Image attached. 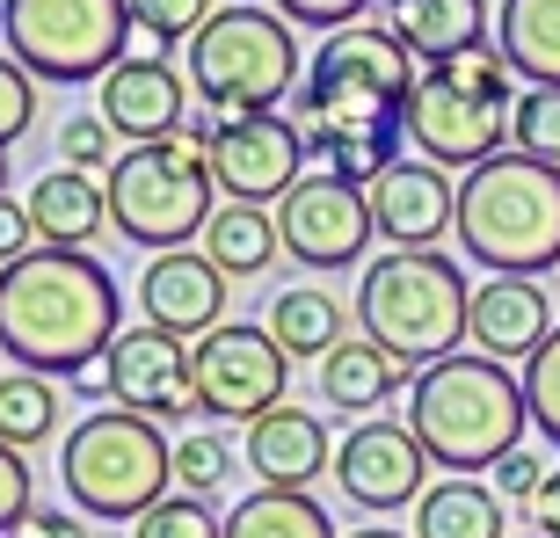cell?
Here are the masks:
<instances>
[{
	"label": "cell",
	"mask_w": 560,
	"mask_h": 538,
	"mask_svg": "<svg viewBox=\"0 0 560 538\" xmlns=\"http://www.w3.org/2000/svg\"><path fill=\"white\" fill-rule=\"evenodd\" d=\"M117 335H125V299L88 248H37L15 269H0V350L15 356V372L81 378L109 356Z\"/></svg>",
	"instance_id": "6da1fadb"
},
{
	"label": "cell",
	"mask_w": 560,
	"mask_h": 538,
	"mask_svg": "<svg viewBox=\"0 0 560 538\" xmlns=\"http://www.w3.org/2000/svg\"><path fill=\"white\" fill-rule=\"evenodd\" d=\"M422 66L408 59V44L386 22H350L335 30L306 66V87L291 103V125L306 139V153H342L364 139H400V109Z\"/></svg>",
	"instance_id": "7a4b0ae2"
},
{
	"label": "cell",
	"mask_w": 560,
	"mask_h": 538,
	"mask_svg": "<svg viewBox=\"0 0 560 538\" xmlns=\"http://www.w3.org/2000/svg\"><path fill=\"white\" fill-rule=\"evenodd\" d=\"M408 430L430 452V466H444V473H495L532 430L524 378L480 350L422 364L416 386H408Z\"/></svg>",
	"instance_id": "3957f363"
},
{
	"label": "cell",
	"mask_w": 560,
	"mask_h": 538,
	"mask_svg": "<svg viewBox=\"0 0 560 538\" xmlns=\"http://www.w3.org/2000/svg\"><path fill=\"white\" fill-rule=\"evenodd\" d=\"M458 248L495 277H546L560 262V167L532 153H495L458 183Z\"/></svg>",
	"instance_id": "277c9868"
},
{
	"label": "cell",
	"mask_w": 560,
	"mask_h": 538,
	"mask_svg": "<svg viewBox=\"0 0 560 538\" xmlns=\"http://www.w3.org/2000/svg\"><path fill=\"white\" fill-rule=\"evenodd\" d=\"M109 189V226L125 233L131 248H189L205 241L211 211H219V183H211V125L189 117L175 139L161 145H125L117 167L103 175Z\"/></svg>",
	"instance_id": "5b68a950"
},
{
	"label": "cell",
	"mask_w": 560,
	"mask_h": 538,
	"mask_svg": "<svg viewBox=\"0 0 560 538\" xmlns=\"http://www.w3.org/2000/svg\"><path fill=\"white\" fill-rule=\"evenodd\" d=\"M466 313H474V284L452 255L436 248H386L378 262H364L357 284V320L386 356H400L408 372L444 364L466 342Z\"/></svg>",
	"instance_id": "8992f818"
},
{
	"label": "cell",
	"mask_w": 560,
	"mask_h": 538,
	"mask_svg": "<svg viewBox=\"0 0 560 538\" xmlns=\"http://www.w3.org/2000/svg\"><path fill=\"white\" fill-rule=\"evenodd\" d=\"M510 117H517V73L502 51H466V59L422 66L400 109V139L436 167H480L510 153Z\"/></svg>",
	"instance_id": "52a82bcc"
},
{
	"label": "cell",
	"mask_w": 560,
	"mask_h": 538,
	"mask_svg": "<svg viewBox=\"0 0 560 538\" xmlns=\"http://www.w3.org/2000/svg\"><path fill=\"white\" fill-rule=\"evenodd\" d=\"M189 87L205 95V125L226 131L241 117H262L299 87V30L277 8L233 0L189 37Z\"/></svg>",
	"instance_id": "ba28073f"
},
{
	"label": "cell",
	"mask_w": 560,
	"mask_h": 538,
	"mask_svg": "<svg viewBox=\"0 0 560 538\" xmlns=\"http://www.w3.org/2000/svg\"><path fill=\"white\" fill-rule=\"evenodd\" d=\"M59 480L81 517L139 524L153 502L175 495V444L161 436V422L131 408H95L59 444Z\"/></svg>",
	"instance_id": "9c48e42d"
},
{
	"label": "cell",
	"mask_w": 560,
	"mask_h": 538,
	"mask_svg": "<svg viewBox=\"0 0 560 538\" xmlns=\"http://www.w3.org/2000/svg\"><path fill=\"white\" fill-rule=\"evenodd\" d=\"M8 59H22L37 81H103L131 44L125 0H0Z\"/></svg>",
	"instance_id": "30bf717a"
},
{
	"label": "cell",
	"mask_w": 560,
	"mask_h": 538,
	"mask_svg": "<svg viewBox=\"0 0 560 538\" xmlns=\"http://www.w3.org/2000/svg\"><path fill=\"white\" fill-rule=\"evenodd\" d=\"M189 372H197V414H211V422H241V430H248L255 414L284 408L291 356L277 350L270 328L226 320V328H211L205 342H189Z\"/></svg>",
	"instance_id": "8fae6325"
},
{
	"label": "cell",
	"mask_w": 560,
	"mask_h": 538,
	"mask_svg": "<svg viewBox=\"0 0 560 538\" xmlns=\"http://www.w3.org/2000/svg\"><path fill=\"white\" fill-rule=\"evenodd\" d=\"M277 233H284V255L306 269H350L364 262V241H378L372 226V197L328 167L299 175L284 204H277Z\"/></svg>",
	"instance_id": "7c38bea8"
},
{
	"label": "cell",
	"mask_w": 560,
	"mask_h": 538,
	"mask_svg": "<svg viewBox=\"0 0 560 538\" xmlns=\"http://www.w3.org/2000/svg\"><path fill=\"white\" fill-rule=\"evenodd\" d=\"M299 175H306V139L277 109L211 131V183L226 204H284Z\"/></svg>",
	"instance_id": "4fadbf2b"
},
{
	"label": "cell",
	"mask_w": 560,
	"mask_h": 538,
	"mask_svg": "<svg viewBox=\"0 0 560 538\" xmlns=\"http://www.w3.org/2000/svg\"><path fill=\"white\" fill-rule=\"evenodd\" d=\"M117 408L145 422H189L197 414V372H189V342L167 328H125L103 356Z\"/></svg>",
	"instance_id": "5bb4252c"
},
{
	"label": "cell",
	"mask_w": 560,
	"mask_h": 538,
	"mask_svg": "<svg viewBox=\"0 0 560 538\" xmlns=\"http://www.w3.org/2000/svg\"><path fill=\"white\" fill-rule=\"evenodd\" d=\"M422 473H430V452L416 444L408 422H350V436L335 444V480L357 510H408L422 502Z\"/></svg>",
	"instance_id": "9a60e30c"
},
{
	"label": "cell",
	"mask_w": 560,
	"mask_h": 538,
	"mask_svg": "<svg viewBox=\"0 0 560 538\" xmlns=\"http://www.w3.org/2000/svg\"><path fill=\"white\" fill-rule=\"evenodd\" d=\"M183 109H189V73L167 59V51H139V59L125 51V59L103 73V117H109V131L131 139V145L175 139V131L189 125Z\"/></svg>",
	"instance_id": "2e32d148"
},
{
	"label": "cell",
	"mask_w": 560,
	"mask_h": 538,
	"mask_svg": "<svg viewBox=\"0 0 560 538\" xmlns=\"http://www.w3.org/2000/svg\"><path fill=\"white\" fill-rule=\"evenodd\" d=\"M372 226L378 241H394V248H436L444 233L458 226V183L452 167L422 161V153H400L372 189Z\"/></svg>",
	"instance_id": "e0dca14e"
},
{
	"label": "cell",
	"mask_w": 560,
	"mask_h": 538,
	"mask_svg": "<svg viewBox=\"0 0 560 538\" xmlns=\"http://www.w3.org/2000/svg\"><path fill=\"white\" fill-rule=\"evenodd\" d=\"M139 313L145 328L205 342L211 328H226V277L205 262V248H167L139 269Z\"/></svg>",
	"instance_id": "ac0fdd59"
},
{
	"label": "cell",
	"mask_w": 560,
	"mask_h": 538,
	"mask_svg": "<svg viewBox=\"0 0 560 538\" xmlns=\"http://www.w3.org/2000/svg\"><path fill=\"white\" fill-rule=\"evenodd\" d=\"M553 328L560 320H553V299H546L539 277H488L474 291V313H466L474 350L495 356V364H532Z\"/></svg>",
	"instance_id": "d6986e66"
},
{
	"label": "cell",
	"mask_w": 560,
	"mask_h": 538,
	"mask_svg": "<svg viewBox=\"0 0 560 538\" xmlns=\"http://www.w3.org/2000/svg\"><path fill=\"white\" fill-rule=\"evenodd\" d=\"M328 466H335V444H328V422L313 408L284 400V408L248 422V473L262 480V488H299V495H313V480L328 473Z\"/></svg>",
	"instance_id": "ffe728a7"
},
{
	"label": "cell",
	"mask_w": 560,
	"mask_h": 538,
	"mask_svg": "<svg viewBox=\"0 0 560 538\" xmlns=\"http://www.w3.org/2000/svg\"><path fill=\"white\" fill-rule=\"evenodd\" d=\"M488 0H386V30L408 44L416 66H444L466 59L488 44Z\"/></svg>",
	"instance_id": "44dd1931"
},
{
	"label": "cell",
	"mask_w": 560,
	"mask_h": 538,
	"mask_svg": "<svg viewBox=\"0 0 560 538\" xmlns=\"http://www.w3.org/2000/svg\"><path fill=\"white\" fill-rule=\"evenodd\" d=\"M400 386H416V372H408L400 356H386L372 335H350V342H335V350L320 356V400H328L335 414L372 422V414L386 408Z\"/></svg>",
	"instance_id": "7402d4cb"
},
{
	"label": "cell",
	"mask_w": 560,
	"mask_h": 538,
	"mask_svg": "<svg viewBox=\"0 0 560 538\" xmlns=\"http://www.w3.org/2000/svg\"><path fill=\"white\" fill-rule=\"evenodd\" d=\"M30 226H37V248H88L95 233L109 226V189L81 167H51L30 183Z\"/></svg>",
	"instance_id": "603a6c76"
},
{
	"label": "cell",
	"mask_w": 560,
	"mask_h": 538,
	"mask_svg": "<svg viewBox=\"0 0 560 538\" xmlns=\"http://www.w3.org/2000/svg\"><path fill=\"white\" fill-rule=\"evenodd\" d=\"M197 248H205V262L219 269L226 284H233V277L248 284V277H262V269L284 255V233H277V211L270 204H219Z\"/></svg>",
	"instance_id": "cb8c5ba5"
},
{
	"label": "cell",
	"mask_w": 560,
	"mask_h": 538,
	"mask_svg": "<svg viewBox=\"0 0 560 538\" xmlns=\"http://www.w3.org/2000/svg\"><path fill=\"white\" fill-rule=\"evenodd\" d=\"M495 51L532 87H560V0H502L495 8Z\"/></svg>",
	"instance_id": "d4e9b609"
},
{
	"label": "cell",
	"mask_w": 560,
	"mask_h": 538,
	"mask_svg": "<svg viewBox=\"0 0 560 538\" xmlns=\"http://www.w3.org/2000/svg\"><path fill=\"white\" fill-rule=\"evenodd\" d=\"M416 538H510L502 495L480 488L474 473L436 480V488H422V502H416Z\"/></svg>",
	"instance_id": "484cf974"
},
{
	"label": "cell",
	"mask_w": 560,
	"mask_h": 538,
	"mask_svg": "<svg viewBox=\"0 0 560 538\" xmlns=\"http://www.w3.org/2000/svg\"><path fill=\"white\" fill-rule=\"evenodd\" d=\"M342 299H328L320 284H291L270 299V335H277V350L291 356V364H320V356L335 350V342H350L342 335Z\"/></svg>",
	"instance_id": "4316f807"
},
{
	"label": "cell",
	"mask_w": 560,
	"mask_h": 538,
	"mask_svg": "<svg viewBox=\"0 0 560 538\" xmlns=\"http://www.w3.org/2000/svg\"><path fill=\"white\" fill-rule=\"evenodd\" d=\"M226 538H335V517L299 488H255L226 510Z\"/></svg>",
	"instance_id": "83f0119b"
},
{
	"label": "cell",
	"mask_w": 560,
	"mask_h": 538,
	"mask_svg": "<svg viewBox=\"0 0 560 538\" xmlns=\"http://www.w3.org/2000/svg\"><path fill=\"white\" fill-rule=\"evenodd\" d=\"M51 430H59V386L44 372H8L0 378V444L37 452Z\"/></svg>",
	"instance_id": "f1b7e54d"
},
{
	"label": "cell",
	"mask_w": 560,
	"mask_h": 538,
	"mask_svg": "<svg viewBox=\"0 0 560 538\" xmlns=\"http://www.w3.org/2000/svg\"><path fill=\"white\" fill-rule=\"evenodd\" d=\"M125 8H131V30L153 37L161 51H175V44L189 51V37L219 15V0H125Z\"/></svg>",
	"instance_id": "f546056e"
},
{
	"label": "cell",
	"mask_w": 560,
	"mask_h": 538,
	"mask_svg": "<svg viewBox=\"0 0 560 538\" xmlns=\"http://www.w3.org/2000/svg\"><path fill=\"white\" fill-rule=\"evenodd\" d=\"M233 480V444L219 430H189L175 444V488L183 495H211V488H226Z\"/></svg>",
	"instance_id": "4dcf8cb0"
},
{
	"label": "cell",
	"mask_w": 560,
	"mask_h": 538,
	"mask_svg": "<svg viewBox=\"0 0 560 538\" xmlns=\"http://www.w3.org/2000/svg\"><path fill=\"white\" fill-rule=\"evenodd\" d=\"M117 153H125V145H117V131H109L103 109H73V117L59 125V167H81V175L103 167V175H109Z\"/></svg>",
	"instance_id": "1f68e13d"
},
{
	"label": "cell",
	"mask_w": 560,
	"mask_h": 538,
	"mask_svg": "<svg viewBox=\"0 0 560 538\" xmlns=\"http://www.w3.org/2000/svg\"><path fill=\"white\" fill-rule=\"evenodd\" d=\"M510 139H517V153L560 167V87H524L517 117H510Z\"/></svg>",
	"instance_id": "d6a6232c"
},
{
	"label": "cell",
	"mask_w": 560,
	"mask_h": 538,
	"mask_svg": "<svg viewBox=\"0 0 560 538\" xmlns=\"http://www.w3.org/2000/svg\"><path fill=\"white\" fill-rule=\"evenodd\" d=\"M131 538H226V517H211V502L205 495H175L153 502L139 524H131Z\"/></svg>",
	"instance_id": "836d02e7"
},
{
	"label": "cell",
	"mask_w": 560,
	"mask_h": 538,
	"mask_svg": "<svg viewBox=\"0 0 560 538\" xmlns=\"http://www.w3.org/2000/svg\"><path fill=\"white\" fill-rule=\"evenodd\" d=\"M524 408H532V430L546 436V444H560V328L539 342V356L524 364Z\"/></svg>",
	"instance_id": "e575fe53"
},
{
	"label": "cell",
	"mask_w": 560,
	"mask_h": 538,
	"mask_svg": "<svg viewBox=\"0 0 560 538\" xmlns=\"http://www.w3.org/2000/svg\"><path fill=\"white\" fill-rule=\"evenodd\" d=\"M30 125H37V73L0 51V153H8Z\"/></svg>",
	"instance_id": "d590c367"
},
{
	"label": "cell",
	"mask_w": 560,
	"mask_h": 538,
	"mask_svg": "<svg viewBox=\"0 0 560 538\" xmlns=\"http://www.w3.org/2000/svg\"><path fill=\"white\" fill-rule=\"evenodd\" d=\"M277 15L291 22V30H350V22H364V8H372V0H270Z\"/></svg>",
	"instance_id": "8d00e7d4"
},
{
	"label": "cell",
	"mask_w": 560,
	"mask_h": 538,
	"mask_svg": "<svg viewBox=\"0 0 560 538\" xmlns=\"http://www.w3.org/2000/svg\"><path fill=\"white\" fill-rule=\"evenodd\" d=\"M37 502H30V452H15V444H0V538L15 531L22 517H30Z\"/></svg>",
	"instance_id": "74e56055"
},
{
	"label": "cell",
	"mask_w": 560,
	"mask_h": 538,
	"mask_svg": "<svg viewBox=\"0 0 560 538\" xmlns=\"http://www.w3.org/2000/svg\"><path fill=\"white\" fill-rule=\"evenodd\" d=\"M539 488H546L539 452H532V444H517V452H510V458L495 466V495H502V502H532Z\"/></svg>",
	"instance_id": "f35d334b"
},
{
	"label": "cell",
	"mask_w": 560,
	"mask_h": 538,
	"mask_svg": "<svg viewBox=\"0 0 560 538\" xmlns=\"http://www.w3.org/2000/svg\"><path fill=\"white\" fill-rule=\"evenodd\" d=\"M22 255H37V226H30V204L0 197V269H15Z\"/></svg>",
	"instance_id": "ab89813d"
},
{
	"label": "cell",
	"mask_w": 560,
	"mask_h": 538,
	"mask_svg": "<svg viewBox=\"0 0 560 538\" xmlns=\"http://www.w3.org/2000/svg\"><path fill=\"white\" fill-rule=\"evenodd\" d=\"M8 538H88V524H81V510H44V502H37Z\"/></svg>",
	"instance_id": "60d3db41"
},
{
	"label": "cell",
	"mask_w": 560,
	"mask_h": 538,
	"mask_svg": "<svg viewBox=\"0 0 560 538\" xmlns=\"http://www.w3.org/2000/svg\"><path fill=\"white\" fill-rule=\"evenodd\" d=\"M532 531H539V538H560V473H546V488L532 495Z\"/></svg>",
	"instance_id": "b9f144b4"
},
{
	"label": "cell",
	"mask_w": 560,
	"mask_h": 538,
	"mask_svg": "<svg viewBox=\"0 0 560 538\" xmlns=\"http://www.w3.org/2000/svg\"><path fill=\"white\" fill-rule=\"evenodd\" d=\"M350 538H416V531H386V524H364V531H350Z\"/></svg>",
	"instance_id": "7bdbcfd3"
},
{
	"label": "cell",
	"mask_w": 560,
	"mask_h": 538,
	"mask_svg": "<svg viewBox=\"0 0 560 538\" xmlns=\"http://www.w3.org/2000/svg\"><path fill=\"white\" fill-rule=\"evenodd\" d=\"M0 197H8V153H0Z\"/></svg>",
	"instance_id": "ee69618b"
},
{
	"label": "cell",
	"mask_w": 560,
	"mask_h": 538,
	"mask_svg": "<svg viewBox=\"0 0 560 538\" xmlns=\"http://www.w3.org/2000/svg\"><path fill=\"white\" fill-rule=\"evenodd\" d=\"M0 356H8V350H0ZM0 378H8V364H0Z\"/></svg>",
	"instance_id": "f6af8a7d"
},
{
	"label": "cell",
	"mask_w": 560,
	"mask_h": 538,
	"mask_svg": "<svg viewBox=\"0 0 560 538\" xmlns=\"http://www.w3.org/2000/svg\"><path fill=\"white\" fill-rule=\"evenodd\" d=\"M532 538H539V531H532Z\"/></svg>",
	"instance_id": "bcb514c9"
}]
</instances>
